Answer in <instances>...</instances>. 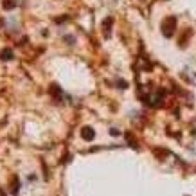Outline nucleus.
Wrapping results in <instances>:
<instances>
[{
  "label": "nucleus",
  "mask_w": 196,
  "mask_h": 196,
  "mask_svg": "<svg viewBox=\"0 0 196 196\" xmlns=\"http://www.w3.org/2000/svg\"><path fill=\"white\" fill-rule=\"evenodd\" d=\"M83 139H86V140H92L94 139V129L92 128H83Z\"/></svg>",
  "instance_id": "obj_2"
},
{
  "label": "nucleus",
  "mask_w": 196,
  "mask_h": 196,
  "mask_svg": "<svg viewBox=\"0 0 196 196\" xmlns=\"http://www.w3.org/2000/svg\"><path fill=\"white\" fill-rule=\"evenodd\" d=\"M175 24H176V20L173 18V16L167 18L164 24H162V29H164V34H166V36H171V34H173V31H175Z\"/></svg>",
  "instance_id": "obj_1"
}]
</instances>
